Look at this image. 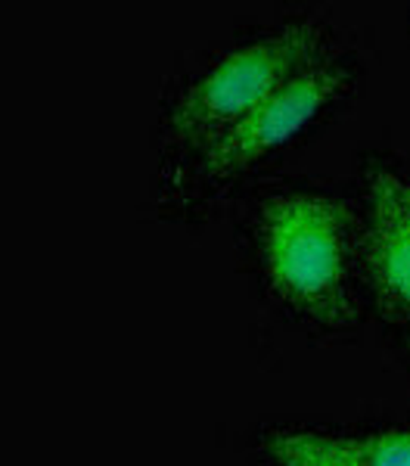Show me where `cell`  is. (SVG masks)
Here are the masks:
<instances>
[{"label":"cell","mask_w":410,"mask_h":466,"mask_svg":"<svg viewBox=\"0 0 410 466\" xmlns=\"http://www.w3.org/2000/svg\"><path fill=\"white\" fill-rule=\"evenodd\" d=\"M245 243L265 296L289 318L342 333L361 323L355 218L339 193L271 184L245 208Z\"/></svg>","instance_id":"cell-1"},{"label":"cell","mask_w":410,"mask_h":466,"mask_svg":"<svg viewBox=\"0 0 410 466\" xmlns=\"http://www.w3.org/2000/svg\"><path fill=\"white\" fill-rule=\"evenodd\" d=\"M335 25L320 13H295L245 32L205 56L199 69L165 96L159 149L165 171L196 159L218 137L249 118L308 66L330 56Z\"/></svg>","instance_id":"cell-2"},{"label":"cell","mask_w":410,"mask_h":466,"mask_svg":"<svg viewBox=\"0 0 410 466\" xmlns=\"http://www.w3.org/2000/svg\"><path fill=\"white\" fill-rule=\"evenodd\" d=\"M367 63L361 54L335 47L330 56L308 66L267 103L230 127L224 137L203 149L196 159L165 171V197L205 206L243 184L258 168L302 147L308 137L333 122L357 96Z\"/></svg>","instance_id":"cell-3"},{"label":"cell","mask_w":410,"mask_h":466,"mask_svg":"<svg viewBox=\"0 0 410 466\" xmlns=\"http://www.w3.org/2000/svg\"><path fill=\"white\" fill-rule=\"evenodd\" d=\"M361 187V274L379 314L410 327V175L385 159H370Z\"/></svg>","instance_id":"cell-4"},{"label":"cell","mask_w":410,"mask_h":466,"mask_svg":"<svg viewBox=\"0 0 410 466\" xmlns=\"http://www.w3.org/2000/svg\"><path fill=\"white\" fill-rule=\"evenodd\" d=\"M265 454L274 466H410V430H274Z\"/></svg>","instance_id":"cell-5"}]
</instances>
